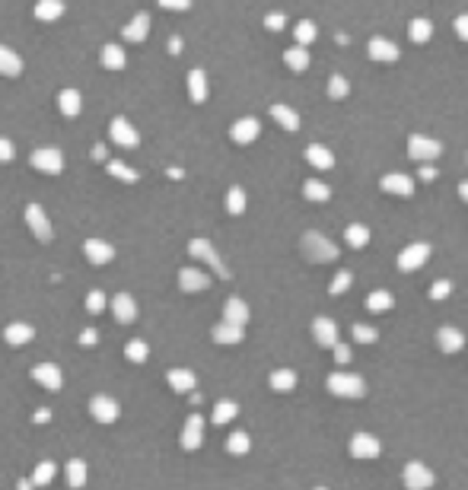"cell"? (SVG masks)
<instances>
[{
	"mask_svg": "<svg viewBox=\"0 0 468 490\" xmlns=\"http://www.w3.org/2000/svg\"><path fill=\"white\" fill-rule=\"evenodd\" d=\"M32 338H35V328L32 325H23V322L7 325V331H3V341H7L10 347H23V344H29Z\"/></svg>",
	"mask_w": 468,
	"mask_h": 490,
	"instance_id": "cell-19",
	"label": "cell"
},
{
	"mask_svg": "<svg viewBox=\"0 0 468 490\" xmlns=\"http://www.w3.org/2000/svg\"><path fill=\"white\" fill-rule=\"evenodd\" d=\"M351 456L353 458H376L379 456V440L370 433H357L351 440Z\"/></svg>",
	"mask_w": 468,
	"mask_h": 490,
	"instance_id": "cell-18",
	"label": "cell"
},
{
	"mask_svg": "<svg viewBox=\"0 0 468 490\" xmlns=\"http://www.w3.org/2000/svg\"><path fill=\"white\" fill-rule=\"evenodd\" d=\"M32 379L41 385V389H48V391H61V385H64L61 366H55V363H39V366H32Z\"/></svg>",
	"mask_w": 468,
	"mask_h": 490,
	"instance_id": "cell-10",
	"label": "cell"
},
{
	"mask_svg": "<svg viewBox=\"0 0 468 490\" xmlns=\"http://www.w3.org/2000/svg\"><path fill=\"white\" fill-rule=\"evenodd\" d=\"M392 306H395V299L389 290H376L367 296V309H370V312H386V309H392Z\"/></svg>",
	"mask_w": 468,
	"mask_h": 490,
	"instance_id": "cell-40",
	"label": "cell"
},
{
	"mask_svg": "<svg viewBox=\"0 0 468 490\" xmlns=\"http://www.w3.org/2000/svg\"><path fill=\"white\" fill-rule=\"evenodd\" d=\"M58 105H61V112H64L67 118H74V115H80V108H83V96L77 90H64L58 96Z\"/></svg>",
	"mask_w": 468,
	"mask_h": 490,
	"instance_id": "cell-34",
	"label": "cell"
},
{
	"mask_svg": "<svg viewBox=\"0 0 468 490\" xmlns=\"http://www.w3.org/2000/svg\"><path fill=\"white\" fill-rule=\"evenodd\" d=\"M124 357L131 360V363H144V360L150 357V347L140 341V338H134V341L124 344Z\"/></svg>",
	"mask_w": 468,
	"mask_h": 490,
	"instance_id": "cell-43",
	"label": "cell"
},
{
	"mask_svg": "<svg viewBox=\"0 0 468 490\" xmlns=\"http://www.w3.org/2000/svg\"><path fill=\"white\" fill-rule=\"evenodd\" d=\"M90 414L99 424H115L118 414H121V407H118L115 398H108V395H96V398L90 401Z\"/></svg>",
	"mask_w": 468,
	"mask_h": 490,
	"instance_id": "cell-8",
	"label": "cell"
},
{
	"mask_svg": "<svg viewBox=\"0 0 468 490\" xmlns=\"http://www.w3.org/2000/svg\"><path fill=\"white\" fill-rule=\"evenodd\" d=\"M284 64L293 70V74H303L306 67H309V51L303 45H296V48H287L284 51Z\"/></svg>",
	"mask_w": 468,
	"mask_h": 490,
	"instance_id": "cell-31",
	"label": "cell"
},
{
	"mask_svg": "<svg viewBox=\"0 0 468 490\" xmlns=\"http://www.w3.org/2000/svg\"><path fill=\"white\" fill-rule=\"evenodd\" d=\"M404 487L408 490H430L433 487V471L420 462H408L404 465Z\"/></svg>",
	"mask_w": 468,
	"mask_h": 490,
	"instance_id": "cell-9",
	"label": "cell"
},
{
	"mask_svg": "<svg viewBox=\"0 0 468 490\" xmlns=\"http://www.w3.org/2000/svg\"><path fill=\"white\" fill-rule=\"evenodd\" d=\"M226 449H230L233 456H246L248 449H252V440H248V433H233L230 440H226Z\"/></svg>",
	"mask_w": 468,
	"mask_h": 490,
	"instance_id": "cell-46",
	"label": "cell"
},
{
	"mask_svg": "<svg viewBox=\"0 0 468 490\" xmlns=\"http://www.w3.org/2000/svg\"><path fill=\"white\" fill-rule=\"evenodd\" d=\"M303 194L309 201H315V204H319V201H329L331 198V188L325 182H319V178H309V182L303 185Z\"/></svg>",
	"mask_w": 468,
	"mask_h": 490,
	"instance_id": "cell-39",
	"label": "cell"
},
{
	"mask_svg": "<svg viewBox=\"0 0 468 490\" xmlns=\"http://www.w3.org/2000/svg\"><path fill=\"white\" fill-rule=\"evenodd\" d=\"M351 283H353V274H351V271H341V274H338L335 280H331L329 293H331V296H341V293H344L347 287H351Z\"/></svg>",
	"mask_w": 468,
	"mask_h": 490,
	"instance_id": "cell-50",
	"label": "cell"
},
{
	"mask_svg": "<svg viewBox=\"0 0 468 490\" xmlns=\"http://www.w3.org/2000/svg\"><path fill=\"white\" fill-rule=\"evenodd\" d=\"M258 134H262V125H258L255 118H239L236 125H233L230 137H233V141L239 143V147H246V143L258 141Z\"/></svg>",
	"mask_w": 468,
	"mask_h": 490,
	"instance_id": "cell-15",
	"label": "cell"
},
{
	"mask_svg": "<svg viewBox=\"0 0 468 490\" xmlns=\"http://www.w3.org/2000/svg\"><path fill=\"white\" fill-rule=\"evenodd\" d=\"M315 490H325V487H315Z\"/></svg>",
	"mask_w": 468,
	"mask_h": 490,
	"instance_id": "cell-64",
	"label": "cell"
},
{
	"mask_svg": "<svg viewBox=\"0 0 468 490\" xmlns=\"http://www.w3.org/2000/svg\"><path fill=\"white\" fill-rule=\"evenodd\" d=\"M312 334H315V341H319L322 347H335V341H338L335 322H331V318H325V316H319L315 322H312Z\"/></svg>",
	"mask_w": 468,
	"mask_h": 490,
	"instance_id": "cell-20",
	"label": "cell"
},
{
	"mask_svg": "<svg viewBox=\"0 0 468 490\" xmlns=\"http://www.w3.org/2000/svg\"><path fill=\"white\" fill-rule=\"evenodd\" d=\"M344 239H347L351 249H367V242H370V229H367L363 223H351L344 229Z\"/></svg>",
	"mask_w": 468,
	"mask_h": 490,
	"instance_id": "cell-37",
	"label": "cell"
},
{
	"mask_svg": "<svg viewBox=\"0 0 468 490\" xmlns=\"http://www.w3.org/2000/svg\"><path fill=\"white\" fill-rule=\"evenodd\" d=\"M17 490H35V484H32V481H19Z\"/></svg>",
	"mask_w": 468,
	"mask_h": 490,
	"instance_id": "cell-63",
	"label": "cell"
},
{
	"mask_svg": "<svg viewBox=\"0 0 468 490\" xmlns=\"http://www.w3.org/2000/svg\"><path fill=\"white\" fill-rule=\"evenodd\" d=\"M379 188H382L386 194H395V198H411V194H414V182H411L404 172H389V175H382Z\"/></svg>",
	"mask_w": 468,
	"mask_h": 490,
	"instance_id": "cell-12",
	"label": "cell"
},
{
	"mask_svg": "<svg viewBox=\"0 0 468 490\" xmlns=\"http://www.w3.org/2000/svg\"><path fill=\"white\" fill-rule=\"evenodd\" d=\"M48 420H51V411H48V407L35 411V424H48Z\"/></svg>",
	"mask_w": 468,
	"mask_h": 490,
	"instance_id": "cell-60",
	"label": "cell"
},
{
	"mask_svg": "<svg viewBox=\"0 0 468 490\" xmlns=\"http://www.w3.org/2000/svg\"><path fill=\"white\" fill-rule=\"evenodd\" d=\"M443 153V143L433 141V137H424V134H411L408 137V156L418 159V163H430Z\"/></svg>",
	"mask_w": 468,
	"mask_h": 490,
	"instance_id": "cell-3",
	"label": "cell"
},
{
	"mask_svg": "<svg viewBox=\"0 0 468 490\" xmlns=\"http://www.w3.org/2000/svg\"><path fill=\"white\" fill-rule=\"evenodd\" d=\"M236 414H239V405H236V401H220V405L214 407V424H217V427H220V424H230Z\"/></svg>",
	"mask_w": 468,
	"mask_h": 490,
	"instance_id": "cell-45",
	"label": "cell"
},
{
	"mask_svg": "<svg viewBox=\"0 0 468 490\" xmlns=\"http://www.w3.org/2000/svg\"><path fill=\"white\" fill-rule=\"evenodd\" d=\"M26 223H29V229H32V236L39 242H51V236H55V226H51L48 214H45L39 204H29V207H26Z\"/></svg>",
	"mask_w": 468,
	"mask_h": 490,
	"instance_id": "cell-6",
	"label": "cell"
},
{
	"mask_svg": "<svg viewBox=\"0 0 468 490\" xmlns=\"http://www.w3.org/2000/svg\"><path fill=\"white\" fill-rule=\"evenodd\" d=\"M214 341L217 344H226V347H230V344H239L242 341V325H230V322H220V325H214Z\"/></svg>",
	"mask_w": 468,
	"mask_h": 490,
	"instance_id": "cell-27",
	"label": "cell"
},
{
	"mask_svg": "<svg viewBox=\"0 0 468 490\" xmlns=\"http://www.w3.org/2000/svg\"><path fill=\"white\" fill-rule=\"evenodd\" d=\"M188 92H191V102H204L207 99V76L201 67H195L188 74Z\"/></svg>",
	"mask_w": 468,
	"mask_h": 490,
	"instance_id": "cell-33",
	"label": "cell"
},
{
	"mask_svg": "<svg viewBox=\"0 0 468 490\" xmlns=\"http://www.w3.org/2000/svg\"><path fill=\"white\" fill-rule=\"evenodd\" d=\"M179 48H182V39H173V42H169V51H173V54H179Z\"/></svg>",
	"mask_w": 468,
	"mask_h": 490,
	"instance_id": "cell-62",
	"label": "cell"
},
{
	"mask_svg": "<svg viewBox=\"0 0 468 490\" xmlns=\"http://www.w3.org/2000/svg\"><path fill=\"white\" fill-rule=\"evenodd\" d=\"M430 39H433V23L424 17H418L414 23H411V42L414 45H427Z\"/></svg>",
	"mask_w": 468,
	"mask_h": 490,
	"instance_id": "cell-36",
	"label": "cell"
},
{
	"mask_svg": "<svg viewBox=\"0 0 468 490\" xmlns=\"http://www.w3.org/2000/svg\"><path fill=\"white\" fill-rule=\"evenodd\" d=\"M106 172L115 175L118 182H137V172H134V169H128L124 163H106Z\"/></svg>",
	"mask_w": 468,
	"mask_h": 490,
	"instance_id": "cell-47",
	"label": "cell"
},
{
	"mask_svg": "<svg viewBox=\"0 0 468 490\" xmlns=\"http://www.w3.org/2000/svg\"><path fill=\"white\" fill-rule=\"evenodd\" d=\"M112 312H115V322L131 325L134 318H137V303L131 299V293H118V296L112 299Z\"/></svg>",
	"mask_w": 468,
	"mask_h": 490,
	"instance_id": "cell-17",
	"label": "cell"
},
{
	"mask_svg": "<svg viewBox=\"0 0 468 490\" xmlns=\"http://www.w3.org/2000/svg\"><path fill=\"white\" fill-rule=\"evenodd\" d=\"M300 249H303V258H309L312 265H329V261L338 258L335 242L325 239L322 233H306L303 239H300Z\"/></svg>",
	"mask_w": 468,
	"mask_h": 490,
	"instance_id": "cell-1",
	"label": "cell"
},
{
	"mask_svg": "<svg viewBox=\"0 0 468 490\" xmlns=\"http://www.w3.org/2000/svg\"><path fill=\"white\" fill-rule=\"evenodd\" d=\"M55 471H58V465H55V462H39V465H35V471H32V484H35V487H45V484H51V481H55Z\"/></svg>",
	"mask_w": 468,
	"mask_h": 490,
	"instance_id": "cell-42",
	"label": "cell"
},
{
	"mask_svg": "<svg viewBox=\"0 0 468 490\" xmlns=\"http://www.w3.org/2000/svg\"><path fill=\"white\" fill-rule=\"evenodd\" d=\"M99 61H102V67H106V70H121L128 58H124L121 45H106V48H102V54H99Z\"/></svg>",
	"mask_w": 468,
	"mask_h": 490,
	"instance_id": "cell-32",
	"label": "cell"
},
{
	"mask_svg": "<svg viewBox=\"0 0 468 490\" xmlns=\"http://www.w3.org/2000/svg\"><path fill=\"white\" fill-rule=\"evenodd\" d=\"M347 90H351V86H347V80H344V76H341V74H335V76H331V80H329V96H331V99H347Z\"/></svg>",
	"mask_w": 468,
	"mask_h": 490,
	"instance_id": "cell-48",
	"label": "cell"
},
{
	"mask_svg": "<svg viewBox=\"0 0 468 490\" xmlns=\"http://www.w3.org/2000/svg\"><path fill=\"white\" fill-rule=\"evenodd\" d=\"M86 309H90L92 316H99V312L106 309V293H102V290H92L90 296H86Z\"/></svg>",
	"mask_w": 468,
	"mask_h": 490,
	"instance_id": "cell-51",
	"label": "cell"
},
{
	"mask_svg": "<svg viewBox=\"0 0 468 490\" xmlns=\"http://www.w3.org/2000/svg\"><path fill=\"white\" fill-rule=\"evenodd\" d=\"M436 341H440V350H443V354H459L465 338H462V331H456V328H440Z\"/></svg>",
	"mask_w": 468,
	"mask_h": 490,
	"instance_id": "cell-29",
	"label": "cell"
},
{
	"mask_svg": "<svg viewBox=\"0 0 468 490\" xmlns=\"http://www.w3.org/2000/svg\"><path fill=\"white\" fill-rule=\"evenodd\" d=\"M271 389L274 391H290V389H296V373L293 369H277V373H271Z\"/></svg>",
	"mask_w": 468,
	"mask_h": 490,
	"instance_id": "cell-38",
	"label": "cell"
},
{
	"mask_svg": "<svg viewBox=\"0 0 468 490\" xmlns=\"http://www.w3.org/2000/svg\"><path fill=\"white\" fill-rule=\"evenodd\" d=\"M379 338L376 328H370V325H353V341L357 344H373Z\"/></svg>",
	"mask_w": 468,
	"mask_h": 490,
	"instance_id": "cell-49",
	"label": "cell"
},
{
	"mask_svg": "<svg viewBox=\"0 0 468 490\" xmlns=\"http://www.w3.org/2000/svg\"><path fill=\"white\" fill-rule=\"evenodd\" d=\"M315 35H319V29H315V23H309V19H303V23H296V29H293V39H296V45H312L315 42Z\"/></svg>",
	"mask_w": 468,
	"mask_h": 490,
	"instance_id": "cell-41",
	"label": "cell"
},
{
	"mask_svg": "<svg viewBox=\"0 0 468 490\" xmlns=\"http://www.w3.org/2000/svg\"><path fill=\"white\" fill-rule=\"evenodd\" d=\"M329 391H331V395H338V398H363L367 385H363L360 376L331 373V376H329Z\"/></svg>",
	"mask_w": 468,
	"mask_h": 490,
	"instance_id": "cell-2",
	"label": "cell"
},
{
	"mask_svg": "<svg viewBox=\"0 0 468 490\" xmlns=\"http://www.w3.org/2000/svg\"><path fill=\"white\" fill-rule=\"evenodd\" d=\"M13 156H17V150H13V143L0 137V163H10Z\"/></svg>",
	"mask_w": 468,
	"mask_h": 490,
	"instance_id": "cell-55",
	"label": "cell"
},
{
	"mask_svg": "<svg viewBox=\"0 0 468 490\" xmlns=\"http://www.w3.org/2000/svg\"><path fill=\"white\" fill-rule=\"evenodd\" d=\"M427 258H430L427 242H411L408 249L398 255V271H418V267L427 265Z\"/></svg>",
	"mask_w": 468,
	"mask_h": 490,
	"instance_id": "cell-7",
	"label": "cell"
},
{
	"mask_svg": "<svg viewBox=\"0 0 468 490\" xmlns=\"http://www.w3.org/2000/svg\"><path fill=\"white\" fill-rule=\"evenodd\" d=\"M108 134H112V141H115L118 147H124V150L140 147V134L131 127V121H128V118H115V121H112V127H108Z\"/></svg>",
	"mask_w": 468,
	"mask_h": 490,
	"instance_id": "cell-11",
	"label": "cell"
},
{
	"mask_svg": "<svg viewBox=\"0 0 468 490\" xmlns=\"http://www.w3.org/2000/svg\"><path fill=\"white\" fill-rule=\"evenodd\" d=\"M284 19H287V17H280V13H268V17H264V29L280 32V29H284Z\"/></svg>",
	"mask_w": 468,
	"mask_h": 490,
	"instance_id": "cell-53",
	"label": "cell"
},
{
	"mask_svg": "<svg viewBox=\"0 0 468 490\" xmlns=\"http://www.w3.org/2000/svg\"><path fill=\"white\" fill-rule=\"evenodd\" d=\"M156 3L166 10H188L191 7V0H156Z\"/></svg>",
	"mask_w": 468,
	"mask_h": 490,
	"instance_id": "cell-56",
	"label": "cell"
},
{
	"mask_svg": "<svg viewBox=\"0 0 468 490\" xmlns=\"http://www.w3.org/2000/svg\"><path fill=\"white\" fill-rule=\"evenodd\" d=\"M61 17H64V3L61 0H39L35 3V19H41V23H55Z\"/></svg>",
	"mask_w": 468,
	"mask_h": 490,
	"instance_id": "cell-28",
	"label": "cell"
},
{
	"mask_svg": "<svg viewBox=\"0 0 468 490\" xmlns=\"http://www.w3.org/2000/svg\"><path fill=\"white\" fill-rule=\"evenodd\" d=\"M201 436H204V417L191 414L188 420H185V427H182V449L195 452V449L201 446Z\"/></svg>",
	"mask_w": 468,
	"mask_h": 490,
	"instance_id": "cell-13",
	"label": "cell"
},
{
	"mask_svg": "<svg viewBox=\"0 0 468 490\" xmlns=\"http://www.w3.org/2000/svg\"><path fill=\"white\" fill-rule=\"evenodd\" d=\"M188 252H191L195 258H201L204 265H211V267H214V274H217V277H223V280H230V271H226V265L220 261V255H217V252H214V245H211L207 239H191V242H188Z\"/></svg>",
	"mask_w": 468,
	"mask_h": 490,
	"instance_id": "cell-4",
	"label": "cell"
},
{
	"mask_svg": "<svg viewBox=\"0 0 468 490\" xmlns=\"http://www.w3.org/2000/svg\"><path fill=\"white\" fill-rule=\"evenodd\" d=\"M166 379H169V385H173V391H179V395H185V391H195L197 379L191 369H169L166 373Z\"/></svg>",
	"mask_w": 468,
	"mask_h": 490,
	"instance_id": "cell-25",
	"label": "cell"
},
{
	"mask_svg": "<svg viewBox=\"0 0 468 490\" xmlns=\"http://www.w3.org/2000/svg\"><path fill=\"white\" fill-rule=\"evenodd\" d=\"M23 74V58L7 45H0V76H19Z\"/></svg>",
	"mask_w": 468,
	"mask_h": 490,
	"instance_id": "cell-26",
	"label": "cell"
},
{
	"mask_svg": "<svg viewBox=\"0 0 468 490\" xmlns=\"http://www.w3.org/2000/svg\"><path fill=\"white\" fill-rule=\"evenodd\" d=\"M459 198L468 204V182H462V185H459Z\"/></svg>",
	"mask_w": 468,
	"mask_h": 490,
	"instance_id": "cell-61",
	"label": "cell"
},
{
	"mask_svg": "<svg viewBox=\"0 0 468 490\" xmlns=\"http://www.w3.org/2000/svg\"><path fill=\"white\" fill-rule=\"evenodd\" d=\"M147 32H150V17L147 13H137L131 23L124 25V39H128L131 45H140L144 39H147Z\"/></svg>",
	"mask_w": 468,
	"mask_h": 490,
	"instance_id": "cell-21",
	"label": "cell"
},
{
	"mask_svg": "<svg viewBox=\"0 0 468 490\" xmlns=\"http://www.w3.org/2000/svg\"><path fill=\"white\" fill-rule=\"evenodd\" d=\"M306 159H309V163L319 169V172H329V169L335 166V156H331V150L322 147V143H312V147H306Z\"/></svg>",
	"mask_w": 468,
	"mask_h": 490,
	"instance_id": "cell-22",
	"label": "cell"
},
{
	"mask_svg": "<svg viewBox=\"0 0 468 490\" xmlns=\"http://www.w3.org/2000/svg\"><path fill=\"white\" fill-rule=\"evenodd\" d=\"M420 178H424V182H433V178H436V169L433 166H427V163H424V166H420Z\"/></svg>",
	"mask_w": 468,
	"mask_h": 490,
	"instance_id": "cell-59",
	"label": "cell"
},
{
	"mask_svg": "<svg viewBox=\"0 0 468 490\" xmlns=\"http://www.w3.org/2000/svg\"><path fill=\"white\" fill-rule=\"evenodd\" d=\"M226 210H230L233 216H239L246 210V192H242L239 185H233L230 192H226Z\"/></svg>",
	"mask_w": 468,
	"mask_h": 490,
	"instance_id": "cell-44",
	"label": "cell"
},
{
	"mask_svg": "<svg viewBox=\"0 0 468 490\" xmlns=\"http://www.w3.org/2000/svg\"><path fill=\"white\" fill-rule=\"evenodd\" d=\"M64 471H67V484L74 490H80L83 484H86V462H83V458H70Z\"/></svg>",
	"mask_w": 468,
	"mask_h": 490,
	"instance_id": "cell-35",
	"label": "cell"
},
{
	"mask_svg": "<svg viewBox=\"0 0 468 490\" xmlns=\"http://www.w3.org/2000/svg\"><path fill=\"white\" fill-rule=\"evenodd\" d=\"M271 118L284 131H300V115L290 105H271Z\"/></svg>",
	"mask_w": 468,
	"mask_h": 490,
	"instance_id": "cell-30",
	"label": "cell"
},
{
	"mask_svg": "<svg viewBox=\"0 0 468 490\" xmlns=\"http://www.w3.org/2000/svg\"><path fill=\"white\" fill-rule=\"evenodd\" d=\"M32 166L45 175H58L64 169V153L58 147H39L32 153Z\"/></svg>",
	"mask_w": 468,
	"mask_h": 490,
	"instance_id": "cell-5",
	"label": "cell"
},
{
	"mask_svg": "<svg viewBox=\"0 0 468 490\" xmlns=\"http://www.w3.org/2000/svg\"><path fill=\"white\" fill-rule=\"evenodd\" d=\"M207 283H211V277L204 271H197V267H182L179 271V287L185 293H201L207 290Z\"/></svg>",
	"mask_w": 468,
	"mask_h": 490,
	"instance_id": "cell-16",
	"label": "cell"
},
{
	"mask_svg": "<svg viewBox=\"0 0 468 490\" xmlns=\"http://www.w3.org/2000/svg\"><path fill=\"white\" fill-rule=\"evenodd\" d=\"M335 360H338V363H351V347L335 341Z\"/></svg>",
	"mask_w": 468,
	"mask_h": 490,
	"instance_id": "cell-57",
	"label": "cell"
},
{
	"mask_svg": "<svg viewBox=\"0 0 468 490\" xmlns=\"http://www.w3.org/2000/svg\"><path fill=\"white\" fill-rule=\"evenodd\" d=\"M367 51H370L373 61H382V64H389V61H398V45L389 42V39H373Z\"/></svg>",
	"mask_w": 468,
	"mask_h": 490,
	"instance_id": "cell-23",
	"label": "cell"
},
{
	"mask_svg": "<svg viewBox=\"0 0 468 490\" xmlns=\"http://www.w3.org/2000/svg\"><path fill=\"white\" fill-rule=\"evenodd\" d=\"M223 322L246 325L248 322V306L239 296H230V299H226V306H223Z\"/></svg>",
	"mask_w": 468,
	"mask_h": 490,
	"instance_id": "cell-24",
	"label": "cell"
},
{
	"mask_svg": "<svg viewBox=\"0 0 468 490\" xmlns=\"http://www.w3.org/2000/svg\"><path fill=\"white\" fill-rule=\"evenodd\" d=\"M452 293V283L449 280H436L433 287H430V299H446Z\"/></svg>",
	"mask_w": 468,
	"mask_h": 490,
	"instance_id": "cell-52",
	"label": "cell"
},
{
	"mask_svg": "<svg viewBox=\"0 0 468 490\" xmlns=\"http://www.w3.org/2000/svg\"><path fill=\"white\" fill-rule=\"evenodd\" d=\"M456 35H459L462 42H468V13L456 17Z\"/></svg>",
	"mask_w": 468,
	"mask_h": 490,
	"instance_id": "cell-54",
	"label": "cell"
},
{
	"mask_svg": "<svg viewBox=\"0 0 468 490\" xmlns=\"http://www.w3.org/2000/svg\"><path fill=\"white\" fill-rule=\"evenodd\" d=\"M83 255L90 258V265H108L115 258V249L102 239H86L83 242Z\"/></svg>",
	"mask_w": 468,
	"mask_h": 490,
	"instance_id": "cell-14",
	"label": "cell"
},
{
	"mask_svg": "<svg viewBox=\"0 0 468 490\" xmlns=\"http://www.w3.org/2000/svg\"><path fill=\"white\" fill-rule=\"evenodd\" d=\"M96 341H99V331H96V328H86V331H80V344H83V347H92Z\"/></svg>",
	"mask_w": 468,
	"mask_h": 490,
	"instance_id": "cell-58",
	"label": "cell"
}]
</instances>
